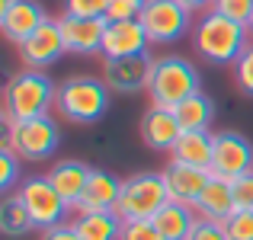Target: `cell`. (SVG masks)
Segmentation results:
<instances>
[{"instance_id":"1","label":"cell","mask_w":253,"mask_h":240,"mask_svg":"<svg viewBox=\"0 0 253 240\" xmlns=\"http://www.w3.org/2000/svg\"><path fill=\"white\" fill-rule=\"evenodd\" d=\"M192 42H196V51L209 64H221L224 68V64H234L241 58V51L253 42V36L244 23H234V19L209 10V13H199L196 29H192Z\"/></svg>"},{"instance_id":"2","label":"cell","mask_w":253,"mask_h":240,"mask_svg":"<svg viewBox=\"0 0 253 240\" xmlns=\"http://www.w3.org/2000/svg\"><path fill=\"white\" fill-rule=\"evenodd\" d=\"M58 99V86L45 71H19L6 80L3 90V125L23 122V119L48 116Z\"/></svg>"},{"instance_id":"3","label":"cell","mask_w":253,"mask_h":240,"mask_svg":"<svg viewBox=\"0 0 253 240\" xmlns=\"http://www.w3.org/2000/svg\"><path fill=\"white\" fill-rule=\"evenodd\" d=\"M202 90V77H199L196 64L183 55H161L154 58L151 68V80H148V96L151 106H167L173 109L176 103H183L186 96Z\"/></svg>"},{"instance_id":"4","label":"cell","mask_w":253,"mask_h":240,"mask_svg":"<svg viewBox=\"0 0 253 240\" xmlns=\"http://www.w3.org/2000/svg\"><path fill=\"white\" fill-rule=\"evenodd\" d=\"M109 93L112 90L106 86V80L77 74V77H68L64 83H58L55 109L74 125H93L109 109Z\"/></svg>"},{"instance_id":"5","label":"cell","mask_w":253,"mask_h":240,"mask_svg":"<svg viewBox=\"0 0 253 240\" xmlns=\"http://www.w3.org/2000/svg\"><path fill=\"white\" fill-rule=\"evenodd\" d=\"M170 202L164 173H135V176L122 179V192H119L116 215L122 221H154L157 211Z\"/></svg>"},{"instance_id":"6","label":"cell","mask_w":253,"mask_h":240,"mask_svg":"<svg viewBox=\"0 0 253 240\" xmlns=\"http://www.w3.org/2000/svg\"><path fill=\"white\" fill-rule=\"evenodd\" d=\"M58 122L51 116H39V119H23V122H10L0 151H13L19 160L26 163H42L58 151Z\"/></svg>"},{"instance_id":"7","label":"cell","mask_w":253,"mask_h":240,"mask_svg":"<svg viewBox=\"0 0 253 240\" xmlns=\"http://www.w3.org/2000/svg\"><path fill=\"white\" fill-rule=\"evenodd\" d=\"M13 196L23 202V208L29 211L32 224L42 228V231L64 224V218H68V211H71V205L58 196V189L48 183V176H29V179H23V183L16 186Z\"/></svg>"},{"instance_id":"8","label":"cell","mask_w":253,"mask_h":240,"mask_svg":"<svg viewBox=\"0 0 253 240\" xmlns=\"http://www.w3.org/2000/svg\"><path fill=\"white\" fill-rule=\"evenodd\" d=\"M138 19H141L151 45H173L189 29H196L192 10H186L179 0H148Z\"/></svg>"},{"instance_id":"9","label":"cell","mask_w":253,"mask_h":240,"mask_svg":"<svg viewBox=\"0 0 253 240\" xmlns=\"http://www.w3.org/2000/svg\"><path fill=\"white\" fill-rule=\"evenodd\" d=\"M253 170V144L241 131L224 128L215 131V151H211V176H221L234 183L237 176Z\"/></svg>"},{"instance_id":"10","label":"cell","mask_w":253,"mask_h":240,"mask_svg":"<svg viewBox=\"0 0 253 240\" xmlns=\"http://www.w3.org/2000/svg\"><path fill=\"white\" fill-rule=\"evenodd\" d=\"M16 51H19V61H23L29 71H45V68H51V64H55L61 55H68L58 19L42 23L29 39H23V42L16 45Z\"/></svg>"},{"instance_id":"11","label":"cell","mask_w":253,"mask_h":240,"mask_svg":"<svg viewBox=\"0 0 253 240\" xmlns=\"http://www.w3.org/2000/svg\"><path fill=\"white\" fill-rule=\"evenodd\" d=\"M58 26H61V39L64 48L71 55H103V36L109 19L106 16H74V13H61L58 16Z\"/></svg>"},{"instance_id":"12","label":"cell","mask_w":253,"mask_h":240,"mask_svg":"<svg viewBox=\"0 0 253 240\" xmlns=\"http://www.w3.org/2000/svg\"><path fill=\"white\" fill-rule=\"evenodd\" d=\"M151 68H154V58L151 55H135V58H106L103 61V80L112 93H131L148 90L151 80Z\"/></svg>"},{"instance_id":"13","label":"cell","mask_w":253,"mask_h":240,"mask_svg":"<svg viewBox=\"0 0 253 240\" xmlns=\"http://www.w3.org/2000/svg\"><path fill=\"white\" fill-rule=\"evenodd\" d=\"M148 32H144L141 19H116L106 26L103 36V58H135L148 55Z\"/></svg>"},{"instance_id":"14","label":"cell","mask_w":253,"mask_h":240,"mask_svg":"<svg viewBox=\"0 0 253 240\" xmlns=\"http://www.w3.org/2000/svg\"><path fill=\"white\" fill-rule=\"evenodd\" d=\"M42 23H48V13H45V6L39 3V0H13V3L0 13V32H3L13 45L29 39Z\"/></svg>"},{"instance_id":"15","label":"cell","mask_w":253,"mask_h":240,"mask_svg":"<svg viewBox=\"0 0 253 240\" xmlns=\"http://www.w3.org/2000/svg\"><path fill=\"white\" fill-rule=\"evenodd\" d=\"M90 173H93V166H86L84 160L64 157V160H55L45 176H48V183L58 189V196L71 205V211H74L77 202H81V196H84V189H86V183H90Z\"/></svg>"},{"instance_id":"16","label":"cell","mask_w":253,"mask_h":240,"mask_svg":"<svg viewBox=\"0 0 253 240\" xmlns=\"http://www.w3.org/2000/svg\"><path fill=\"white\" fill-rule=\"evenodd\" d=\"M138 131H141V141L148 144L151 151H170L173 144H176V138L183 135L173 109H167V106H151L141 116Z\"/></svg>"},{"instance_id":"17","label":"cell","mask_w":253,"mask_h":240,"mask_svg":"<svg viewBox=\"0 0 253 240\" xmlns=\"http://www.w3.org/2000/svg\"><path fill=\"white\" fill-rule=\"evenodd\" d=\"M161 173H164V183H167L170 202H179V205H196L199 192L211 179V170H199V166H186V163H170Z\"/></svg>"},{"instance_id":"18","label":"cell","mask_w":253,"mask_h":240,"mask_svg":"<svg viewBox=\"0 0 253 240\" xmlns=\"http://www.w3.org/2000/svg\"><path fill=\"white\" fill-rule=\"evenodd\" d=\"M196 215L202 218V221H215L221 224L228 215H234L237 205H234V189H231V179H221V176H211L209 183H205V189L199 192L196 199Z\"/></svg>"},{"instance_id":"19","label":"cell","mask_w":253,"mask_h":240,"mask_svg":"<svg viewBox=\"0 0 253 240\" xmlns=\"http://www.w3.org/2000/svg\"><path fill=\"white\" fill-rule=\"evenodd\" d=\"M119 192H122V179L109 170H96L93 166L90 183H86V189H84L74 211H116Z\"/></svg>"},{"instance_id":"20","label":"cell","mask_w":253,"mask_h":240,"mask_svg":"<svg viewBox=\"0 0 253 240\" xmlns=\"http://www.w3.org/2000/svg\"><path fill=\"white\" fill-rule=\"evenodd\" d=\"M211 151H215V131H183L170 148V163L211 170Z\"/></svg>"},{"instance_id":"21","label":"cell","mask_w":253,"mask_h":240,"mask_svg":"<svg viewBox=\"0 0 253 240\" xmlns=\"http://www.w3.org/2000/svg\"><path fill=\"white\" fill-rule=\"evenodd\" d=\"M157 231L164 234V240H189V234L196 231L199 215L192 205H179V202H167L154 218Z\"/></svg>"},{"instance_id":"22","label":"cell","mask_w":253,"mask_h":240,"mask_svg":"<svg viewBox=\"0 0 253 240\" xmlns=\"http://www.w3.org/2000/svg\"><path fill=\"white\" fill-rule=\"evenodd\" d=\"M74 231L81 240H119L122 218L116 211H74Z\"/></svg>"},{"instance_id":"23","label":"cell","mask_w":253,"mask_h":240,"mask_svg":"<svg viewBox=\"0 0 253 240\" xmlns=\"http://www.w3.org/2000/svg\"><path fill=\"white\" fill-rule=\"evenodd\" d=\"M173 116H176V122H179L183 131H209L211 116H215V103L199 90V93H192V96H186L183 103L173 106Z\"/></svg>"},{"instance_id":"24","label":"cell","mask_w":253,"mask_h":240,"mask_svg":"<svg viewBox=\"0 0 253 240\" xmlns=\"http://www.w3.org/2000/svg\"><path fill=\"white\" fill-rule=\"evenodd\" d=\"M36 228L29 218V211L23 208V202H19L16 196H6L3 205H0V231H3L6 237H23L29 234V231Z\"/></svg>"},{"instance_id":"25","label":"cell","mask_w":253,"mask_h":240,"mask_svg":"<svg viewBox=\"0 0 253 240\" xmlns=\"http://www.w3.org/2000/svg\"><path fill=\"white\" fill-rule=\"evenodd\" d=\"M228 240H253V211L250 208H237L234 215H228L221 221Z\"/></svg>"},{"instance_id":"26","label":"cell","mask_w":253,"mask_h":240,"mask_svg":"<svg viewBox=\"0 0 253 240\" xmlns=\"http://www.w3.org/2000/svg\"><path fill=\"white\" fill-rule=\"evenodd\" d=\"M231 71H234L237 90H241L244 96H253V42L241 51V58L231 64Z\"/></svg>"},{"instance_id":"27","label":"cell","mask_w":253,"mask_h":240,"mask_svg":"<svg viewBox=\"0 0 253 240\" xmlns=\"http://www.w3.org/2000/svg\"><path fill=\"white\" fill-rule=\"evenodd\" d=\"M215 13H221V16L234 19V23H250V13H253V0H215V6H211Z\"/></svg>"},{"instance_id":"28","label":"cell","mask_w":253,"mask_h":240,"mask_svg":"<svg viewBox=\"0 0 253 240\" xmlns=\"http://www.w3.org/2000/svg\"><path fill=\"white\" fill-rule=\"evenodd\" d=\"M119 240H164L154 221H122V234Z\"/></svg>"},{"instance_id":"29","label":"cell","mask_w":253,"mask_h":240,"mask_svg":"<svg viewBox=\"0 0 253 240\" xmlns=\"http://www.w3.org/2000/svg\"><path fill=\"white\" fill-rule=\"evenodd\" d=\"M144 3H148V0H109L106 19H109V23H116V19H138L141 10H144Z\"/></svg>"},{"instance_id":"30","label":"cell","mask_w":253,"mask_h":240,"mask_svg":"<svg viewBox=\"0 0 253 240\" xmlns=\"http://www.w3.org/2000/svg\"><path fill=\"white\" fill-rule=\"evenodd\" d=\"M19 160L13 151H0V189L3 192H10L13 186H16V179H19Z\"/></svg>"},{"instance_id":"31","label":"cell","mask_w":253,"mask_h":240,"mask_svg":"<svg viewBox=\"0 0 253 240\" xmlns=\"http://www.w3.org/2000/svg\"><path fill=\"white\" fill-rule=\"evenodd\" d=\"M109 0H64V13L74 16H106Z\"/></svg>"},{"instance_id":"32","label":"cell","mask_w":253,"mask_h":240,"mask_svg":"<svg viewBox=\"0 0 253 240\" xmlns=\"http://www.w3.org/2000/svg\"><path fill=\"white\" fill-rule=\"evenodd\" d=\"M231 189H234V205L237 208H250L253 211V170L244 173V176H237L234 183H231Z\"/></svg>"},{"instance_id":"33","label":"cell","mask_w":253,"mask_h":240,"mask_svg":"<svg viewBox=\"0 0 253 240\" xmlns=\"http://www.w3.org/2000/svg\"><path fill=\"white\" fill-rule=\"evenodd\" d=\"M189 240H228V234H224L221 224L202 221V218H199V224H196V231L189 234Z\"/></svg>"},{"instance_id":"34","label":"cell","mask_w":253,"mask_h":240,"mask_svg":"<svg viewBox=\"0 0 253 240\" xmlns=\"http://www.w3.org/2000/svg\"><path fill=\"white\" fill-rule=\"evenodd\" d=\"M42 240H81V234L74 231V224H58V228L42 231Z\"/></svg>"},{"instance_id":"35","label":"cell","mask_w":253,"mask_h":240,"mask_svg":"<svg viewBox=\"0 0 253 240\" xmlns=\"http://www.w3.org/2000/svg\"><path fill=\"white\" fill-rule=\"evenodd\" d=\"M179 3H183L186 10H192V13H209L211 6H215V0H179Z\"/></svg>"},{"instance_id":"36","label":"cell","mask_w":253,"mask_h":240,"mask_svg":"<svg viewBox=\"0 0 253 240\" xmlns=\"http://www.w3.org/2000/svg\"><path fill=\"white\" fill-rule=\"evenodd\" d=\"M10 3H13V0H0V13H3V10H6Z\"/></svg>"},{"instance_id":"37","label":"cell","mask_w":253,"mask_h":240,"mask_svg":"<svg viewBox=\"0 0 253 240\" xmlns=\"http://www.w3.org/2000/svg\"><path fill=\"white\" fill-rule=\"evenodd\" d=\"M247 29H250V36H253V13H250V23H247Z\"/></svg>"}]
</instances>
